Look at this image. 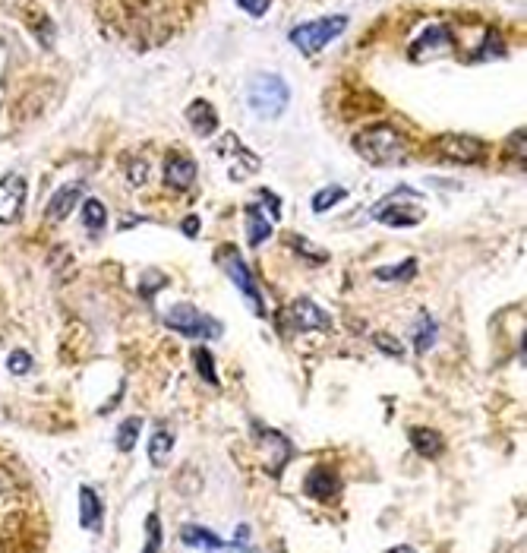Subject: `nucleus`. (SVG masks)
Segmentation results:
<instances>
[{"label": "nucleus", "instance_id": "14", "mask_svg": "<svg viewBox=\"0 0 527 553\" xmlns=\"http://www.w3.org/2000/svg\"><path fill=\"white\" fill-rule=\"evenodd\" d=\"M83 190H86V181H70V184H64V187H57V190L51 193L48 209H45V222H51V225L64 222L67 215L76 209V203L83 200Z\"/></svg>", "mask_w": 527, "mask_h": 553}, {"label": "nucleus", "instance_id": "20", "mask_svg": "<svg viewBox=\"0 0 527 553\" xmlns=\"http://www.w3.org/2000/svg\"><path fill=\"white\" fill-rule=\"evenodd\" d=\"M180 541H184L190 550H228L231 547L225 538H218L215 531L202 528V525H184L180 528Z\"/></svg>", "mask_w": 527, "mask_h": 553}, {"label": "nucleus", "instance_id": "7", "mask_svg": "<svg viewBox=\"0 0 527 553\" xmlns=\"http://www.w3.org/2000/svg\"><path fill=\"white\" fill-rule=\"evenodd\" d=\"M348 29V16L344 13H335V16H322V19H313V23H303L297 29H291V45L300 51V54H319L329 42Z\"/></svg>", "mask_w": 527, "mask_h": 553}, {"label": "nucleus", "instance_id": "16", "mask_svg": "<svg viewBox=\"0 0 527 553\" xmlns=\"http://www.w3.org/2000/svg\"><path fill=\"white\" fill-rule=\"evenodd\" d=\"M79 525H83L89 535H98L101 525H105V506H101V497L92 487H79Z\"/></svg>", "mask_w": 527, "mask_h": 553}, {"label": "nucleus", "instance_id": "19", "mask_svg": "<svg viewBox=\"0 0 527 553\" xmlns=\"http://www.w3.org/2000/svg\"><path fill=\"white\" fill-rule=\"evenodd\" d=\"M174 446H177V433L168 430L165 424L155 427L152 437H149V462H152L155 468H165L168 459H171V452H174Z\"/></svg>", "mask_w": 527, "mask_h": 553}, {"label": "nucleus", "instance_id": "18", "mask_svg": "<svg viewBox=\"0 0 527 553\" xmlns=\"http://www.w3.org/2000/svg\"><path fill=\"white\" fill-rule=\"evenodd\" d=\"M408 440L417 449V456H423V459H439L442 449H445L442 433L433 430V427H411L408 430Z\"/></svg>", "mask_w": 527, "mask_h": 553}, {"label": "nucleus", "instance_id": "33", "mask_svg": "<svg viewBox=\"0 0 527 553\" xmlns=\"http://www.w3.org/2000/svg\"><path fill=\"white\" fill-rule=\"evenodd\" d=\"M237 7L243 10V13H250V16H266L269 10H272V0H237Z\"/></svg>", "mask_w": 527, "mask_h": 553}, {"label": "nucleus", "instance_id": "11", "mask_svg": "<svg viewBox=\"0 0 527 553\" xmlns=\"http://www.w3.org/2000/svg\"><path fill=\"white\" fill-rule=\"evenodd\" d=\"M26 200H29V181L23 174L0 177V225H16L23 219Z\"/></svg>", "mask_w": 527, "mask_h": 553}, {"label": "nucleus", "instance_id": "15", "mask_svg": "<svg viewBox=\"0 0 527 553\" xmlns=\"http://www.w3.org/2000/svg\"><path fill=\"white\" fill-rule=\"evenodd\" d=\"M161 174H165V184L171 187V190H177V193H184V190H190L193 184H196V162L190 155H184V152H171L168 158H165V168H161Z\"/></svg>", "mask_w": 527, "mask_h": 553}, {"label": "nucleus", "instance_id": "3", "mask_svg": "<svg viewBox=\"0 0 527 553\" xmlns=\"http://www.w3.org/2000/svg\"><path fill=\"white\" fill-rule=\"evenodd\" d=\"M161 320H165V326L171 332L187 335V339H196V342H215V339H221V329H225L215 316L202 313L193 304H174Z\"/></svg>", "mask_w": 527, "mask_h": 553}, {"label": "nucleus", "instance_id": "13", "mask_svg": "<svg viewBox=\"0 0 527 553\" xmlns=\"http://www.w3.org/2000/svg\"><path fill=\"white\" fill-rule=\"evenodd\" d=\"M303 493H307L310 500L316 503H329L335 500L338 493H341V478H338V471H332L329 465H316L307 478H303Z\"/></svg>", "mask_w": 527, "mask_h": 553}, {"label": "nucleus", "instance_id": "37", "mask_svg": "<svg viewBox=\"0 0 527 553\" xmlns=\"http://www.w3.org/2000/svg\"><path fill=\"white\" fill-rule=\"evenodd\" d=\"M184 234L187 237H196L199 234V215H187V219H184Z\"/></svg>", "mask_w": 527, "mask_h": 553}, {"label": "nucleus", "instance_id": "32", "mask_svg": "<svg viewBox=\"0 0 527 553\" xmlns=\"http://www.w3.org/2000/svg\"><path fill=\"white\" fill-rule=\"evenodd\" d=\"M373 345L382 348L385 354H389V358H404V345H401L398 339H392L389 332H376V335H373Z\"/></svg>", "mask_w": 527, "mask_h": 553}, {"label": "nucleus", "instance_id": "31", "mask_svg": "<svg viewBox=\"0 0 527 553\" xmlns=\"http://www.w3.org/2000/svg\"><path fill=\"white\" fill-rule=\"evenodd\" d=\"M143 550H146V553L161 550V519L155 516V512L146 519V544H143Z\"/></svg>", "mask_w": 527, "mask_h": 553}, {"label": "nucleus", "instance_id": "27", "mask_svg": "<svg viewBox=\"0 0 527 553\" xmlns=\"http://www.w3.org/2000/svg\"><path fill=\"white\" fill-rule=\"evenodd\" d=\"M193 367H196V373L202 380H206L209 386H218V373H215V358H212V351L206 348V345H199L196 351H193Z\"/></svg>", "mask_w": 527, "mask_h": 553}, {"label": "nucleus", "instance_id": "24", "mask_svg": "<svg viewBox=\"0 0 527 553\" xmlns=\"http://www.w3.org/2000/svg\"><path fill=\"white\" fill-rule=\"evenodd\" d=\"M414 275H417V260L411 256V260L395 263V266H379L373 272V279H379V282H411Z\"/></svg>", "mask_w": 527, "mask_h": 553}, {"label": "nucleus", "instance_id": "22", "mask_svg": "<svg viewBox=\"0 0 527 553\" xmlns=\"http://www.w3.org/2000/svg\"><path fill=\"white\" fill-rule=\"evenodd\" d=\"M79 219H83V228L89 234H98L101 228L108 225V209L101 200H95V196H89V200H83V209H79Z\"/></svg>", "mask_w": 527, "mask_h": 553}, {"label": "nucleus", "instance_id": "10", "mask_svg": "<svg viewBox=\"0 0 527 553\" xmlns=\"http://www.w3.org/2000/svg\"><path fill=\"white\" fill-rule=\"evenodd\" d=\"M449 51H455V35H452V29L442 26V23H433V26H427L411 42L408 57H411L414 64H423V61H430V57L449 54Z\"/></svg>", "mask_w": 527, "mask_h": 553}, {"label": "nucleus", "instance_id": "12", "mask_svg": "<svg viewBox=\"0 0 527 553\" xmlns=\"http://www.w3.org/2000/svg\"><path fill=\"white\" fill-rule=\"evenodd\" d=\"M436 149L445 162H458V165H477L483 158V140L468 133H445L436 140Z\"/></svg>", "mask_w": 527, "mask_h": 553}, {"label": "nucleus", "instance_id": "23", "mask_svg": "<svg viewBox=\"0 0 527 553\" xmlns=\"http://www.w3.org/2000/svg\"><path fill=\"white\" fill-rule=\"evenodd\" d=\"M215 152H218L221 158H237V162L247 165V171H256V168H259V158H256L250 149H243V146H240V140H237L234 133H228L225 140L218 143V149H215Z\"/></svg>", "mask_w": 527, "mask_h": 553}, {"label": "nucleus", "instance_id": "21", "mask_svg": "<svg viewBox=\"0 0 527 553\" xmlns=\"http://www.w3.org/2000/svg\"><path fill=\"white\" fill-rule=\"evenodd\" d=\"M436 339H439V323L433 320L427 310H423L417 316V323H414V348H417V354H427L436 345Z\"/></svg>", "mask_w": 527, "mask_h": 553}, {"label": "nucleus", "instance_id": "5", "mask_svg": "<svg viewBox=\"0 0 527 553\" xmlns=\"http://www.w3.org/2000/svg\"><path fill=\"white\" fill-rule=\"evenodd\" d=\"M218 263H221V269L228 272V279H231V285L247 298V307L256 313V316H266V301H262V291H259V282H256V275H253V269L243 263V256H240V250L234 247V244H228V247H218Z\"/></svg>", "mask_w": 527, "mask_h": 553}, {"label": "nucleus", "instance_id": "35", "mask_svg": "<svg viewBox=\"0 0 527 553\" xmlns=\"http://www.w3.org/2000/svg\"><path fill=\"white\" fill-rule=\"evenodd\" d=\"M505 146L512 149V158L524 168V130H515V133L509 136V140H505Z\"/></svg>", "mask_w": 527, "mask_h": 553}, {"label": "nucleus", "instance_id": "1", "mask_svg": "<svg viewBox=\"0 0 527 553\" xmlns=\"http://www.w3.org/2000/svg\"><path fill=\"white\" fill-rule=\"evenodd\" d=\"M354 149L363 162L376 168H398L408 162V140L392 127V124H370L360 133H354Z\"/></svg>", "mask_w": 527, "mask_h": 553}, {"label": "nucleus", "instance_id": "17", "mask_svg": "<svg viewBox=\"0 0 527 553\" xmlns=\"http://www.w3.org/2000/svg\"><path fill=\"white\" fill-rule=\"evenodd\" d=\"M187 124L193 127L196 136L209 140V136L218 133V111L212 108V102H206V98H196L187 108Z\"/></svg>", "mask_w": 527, "mask_h": 553}, {"label": "nucleus", "instance_id": "34", "mask_svg": "<svg viewBox=\"0 0 527 553\" xmlns=\"http://www.w3.org/2000/svg\"><path fill=\"white\" fill-rule=\"evenodd\" d=\"M165 285H168V279H165L161 272H155V282H149V272H146V275H143V285H139V294H143V298L149 301V298H155V291L165 288Z\"/></svg>", "mask_w": 527, "mask_h": 553}, {"label": "nucleus", "instance_id": "30", "mask_svg": "<svg viewBox=\"0 0 527 553\" xmlns=\"http://www.w3.org/2000/svg\"><path fill=\"white\" fill-rule=\"evenodd\" d=\"M7 370L13 373V377H26V373L32 370V354L26 348H16L10 351V358H7Z\"/></svg>", "mask_w": 527, "mask_h": 553}, {"label": "nucleus", "instance_id": "9", "mask_svg": "<svg viewBox=\"0 0 527 553\" xmlns=\"http://www.w3.org/2000/svg\"><path fill=\"white\" fill-rule=\"evenodd\" d=\"M278 326L288 335L294 332H332V316L310 298H297L278 313Z\"/></svg>", "mask_w": 527, "mask_h": 553}, {"label": "nucleus", "instance_id": "2", "mask_svg": "<svg viewBox=\"0 0 527 553\" xmlns=\"http://www.w3.org/2000/svg\"><path fill=\"white\" fill-rule=\"evenodd\" d=\"M370 219H376L385 228H414L427 219V209H423V196L417 190L395 187L370 209Z\"/></svg>", "mask_w": 527, "mask_h": 553}, {"label": "nucleus", "instance_id": "25", "mask_svg": "<svg viewBox=\"0 0 527 553\" xmlns=\"http://www.w3.org/2000/svg\"><path fill=\"white\" fill-rule=\"evenodd\" d=\"M499 57H505V42H502V35L496 26L486 29V42L477 48V54H471V61H499Z\"/></svg>", "mask_w": 527, "mask_h": 553}, {"label": "nucleus", "instance_id": "8", "mask_svg": "<svg viewBox=\"0 0 527 553\" xmlns=\"http://www.w3.org/2000/svg\"><path fill=\"white\" fill-rule=\"evenodd\" d=\"M250 430H253V440H256V446H259L262 468H266V471L272 474V478H278V474L288 468V462L294 459V443L285 437V433H278V430L266 427L262 421H253Z\"/></svg>", "mask_w": 527, "mask_h": 553}, {"label": "nucleus", "instance_id": "26", "mask_svg": "<svg viewBox=\"0 0 527 553\" xmlns=\"http://www.w3.org/2000/svg\"><path fill=\"white\" fill-rule=\"evenodd\" d=\"M139 430H143V418H127L124 424H120V427H117V440H114L117 452H124V456H130L133 446H136V440H139Z\"/></svg>", "mask_w": 527, "mask_h": 553}, {"label": "nucleus", "instance_id": "6", "mask_svg": "<svg viewBox=\"0 0 527 553\" xmlns=\"http://www.w3.org/2000/svg\"><path fill=\"white\" fill-rule=\"evenodd\" d=\"M243 219H247V244L262 247L272 237V225L281 222V200L272 190L262 187L256 193V200L243 209Z\"/></svg>", "mask_w": 527, "mask_h": 553}, {"label": "nucleus", "instance_id": "29", "mask_svg": "<svg viewBox=\"0 0 527 553\" xmlns=\"http://www.w3.org/2000/svg\"><path fill=\"white\" fill-rule=\"evenodd\" d=\"M344 196H348V190L344 187H338V184H332V187H326V190H319L316 196H313V212L316 215H322V212H329V209H335Z\"/></svg>", "mask_w": 527, "mask_h": 553}, {"label": "nucleus", "instance_id": "4", "mask_svg": "<svg viewBox=\"0 0 527 553\" xmlns=\"http://www.w3.org/2000/svg\"><path fill=\"white\" fill-rule=\"evenodd\" d=\"M250 108L262 117V121H275L278 114H285L291 102V89L281 76L275 73H259L250 83Z\"/></svg>", "mask_w": 527, "mask_h": 553}, {"label": "nucleus", "instance_id": "36", "mask_svg": "<svg viewBox=\"0 0 527 553\" xmlns=\"http://www.w3.org/2000/svg\"><path fill=\"white\" fill-rule=\"evenodd\" d=\"M231 547H240V550H250L253 547V541H250V525H240L237 528V541Z\"/></svg>", "mask_w": 527, "mask_h": 553}, {"label": "nucleus", "instance_id": "28", "mask_svg": "<svg viewBox=\"0 0 527 553\" xmlns=\"http://www.w3.org/2000/svg\"><path fill=\"white\" fill-rule=\"evenodd\" d=\"M288 247L291 250H297L303 260H310L313 266H322V263H329V250H319V247H313L307 237H297V234H291L288 237Z\"/></svg>", "mask_w": 527, "mask_h": 553}]
</instances>
